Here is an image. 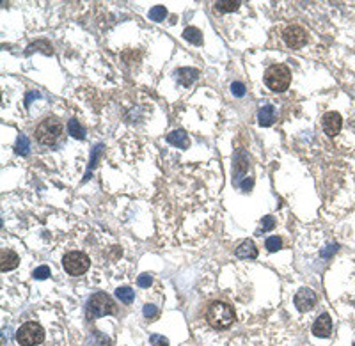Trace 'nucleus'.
<instances>
[{"label": "nucleus", "mask_w": 355, "mask_h": 346, "mask_svg": "<svg viewBox=\"0 0 355 346\" xmlns=\"http://www.w3.org/2000/svg\"><path fill=\"white\" fill-rule=\"evenodd\" d=\"M231 92L234 96H244L245 94V86L242 82H233L231 84Z\"/></svg>", "instance_id": "nucleus-28"}, {"label": "nucleus", "mask_w": 355, "mask_h": 346, "mask_svg": "<svg viewBox=\"0 0 355 346\" xmlns=\"http://www.w3.org/2000/svg\"><path fill=\"white\" fill-rule=\"evenodd\" d=\"M64 132L63 123L57 117H46L37 125L36 128V140L41 146H53L57 144V140L61 138Z\"/></svg>", "instance_id": "nucleus-2"}, {"label": "nucleus", "mask_w": 355, "mask_h": 346, "mask_svg": "<svg viewBox=\"0 0 355 346\" xmlns=\"http://www.w3.org/2000/svg\"><path fill=\"white\" fill-rule=\"evenodd\" d=\"M102 151H103V146H102V144H98V146H96V148H94V153H92V155H91V164H89L87 174H86V178H84V179H86V181H87L89 178H91V171H92V169H94V165H96V161H98V156L102 155Z\"/></svg>", "instance_id": "nucleus-22"}, {"label": "nucleus", "mask_w": 355, "mask_h": 346, "mask_svg": "<svg viewBox=\"0 0 355 346\" xmlns=\"http://www.w3.org/2000/svg\"><path fill=\"white\" fill-rule=\"evenodd\" d=\"M165 16H167V9H165L164 6H155L149 11V18H151L153 22H162Z\"/></svg>", "instance_id": "nucleus-21"}, {"label": "nucleus", "mask_w": 355, "mask_h": 346, "mask_svg": "<svg viewBox=\"0 0 355 346\" xmlns=\"http://www.w3.org/2000/svg\"><path fill=\"white\" fill-rule=\"evenodd\" d=\"M63 267L69 275L78 277V275L86 274V272L89 270V267H91V259H89L87 254H84L80 251H71L64 256Z\"/></svg>", "instance_id": "nucleus-6"}, {"label": "nucleus", "mask_w": 355, "mask_h": 346, "mask_svg": "<svg viewBox=\"0 0 355 346\" xmlns=\"http://www.w3.org/2000/svg\"><path fill=\"white\" fill-rule=\"evenodd\" d=\"M16 153L22 156L29 155V138L25 135H20L18 137V142H16Z\"/></svg>", "instance_id": "nucleus-23"}, {"label": "nucleus", "mask_w": 355, "mask_h": 346, "mask_svg": "<svg viewBox=\"0 0 355 346\" xmlns=\"http://www.w3.org/2000/svg\"><path fill=\"white\" fill-rule=\"evenodd\" d=\"M283 39H284V43H286L288 48L299 50L307 43V32L300 25H291L284 30Z\"/></svg>", "instance_id": "nucleus-7"}, {"label": "nucleus", "mask_w": 355, "mask_h": 346, "mask_svg": "<svg viewBox=\"0 0 355 346\" xmlns=\"http://www.w3.org/2000/svg\"><path fill=\"white\" fill-rule=\"evenodd\" d=\"M215 7H217V11H221V13H233V11H236L238 7H240V2H238V0H222V2L215 4Z\"/></svg>", "instance_id": "nucleus-18"}, {"label": "nucleus", "mask_w": 355, "mask_h": 346, "mask_svg": "<svg viewBox=\"0 0 355 346\" xmlns=\"http://www.w3.org/2000/svg\"><path fill=\"white\" fill-rule=\"evenodd\" d=\"M144 316L148 318V320H156V318L160 316V311H158V307L153 306V303H146V306H144Z\"/></svg>", "instance_id": "nucleus-24"}, {"label": "nucleus", "mask_w": 355, "mask_h": 346, "mask_svg": "<svg viewBox=\"0 0 355 346\" xmlns=\"http://www.w3.org/2000/svg\"><path fill=\"white\" fill-rule=\"evenodd\" d=\"M167 142L172 146H177V148H188V144H190V140H188V135L183 132V130H174V132H171L167 135Z\"/></svg>", "instance_id": "nucleus-14"}, {"label": "nucleus", "mask_w": 355, "mask_h": 346, "mask_svg": "<svg viewBox=\"0 0 355 346\" xmlns=\"http://www.w3.org/2000/svg\"><path fill=\"white\" fill-rule=\"evenodd\" d=\"M206 321L213 327L215 330H222L233 325L234 311L229 303L226 302H211L206 309Z\"/></svg>", "instance_id": "nucleus-1"}, {"label": "nucleus", "mask_w": 355, "mask_h": 346, "mask_svg": "<svg viewBox=\"0 0 355 346\" xmlns=\"http://www.w3.org/2000/svg\"><path fill=\"white\" fill-rule=\"evenodd\" d=\"M43 339H45V330L36 321L23 323L16 332V341L20 346H36L43 343Z\"/></svg>", "instance_id": "nucleus-5"}, {"label": "nucleus", "mask_w": 355, "mask_h": 346, "mask_svg": "<svg viewBox=\"0 0 355 346\" xmlns=\"http://www.w3.org/2000/svg\"><path fill=\"white\" fill-rule=\"evenodd\" d=\"M115 295L123 303H132L135 298L133 290H130V288H119V290H115Z\"/></svg>", "instance_id": "nucleus-19"}, {"label": "nucleus", "mask_w": 355, "mask_h": 346, "mask_svg": "<svg viewBox=\"0 0 355 346\" xmlns=\"http://www.w3.org/2000/svg\"><path fill=\"white\" fill-rule=\"evenodd\" d=\"M198 76H199V71H198V69H192V68H180L176 71L177 82H180L181 86H185V87L192 86V84L198 80Z\"/></svg>", "instance_id": "nucleus-13"}, {"label": "nucleus", "mask_w": 355, "mask_h": 346, "mask_svg": "<svg viewBox=\"0 0 355 346\" xmlns=\"http://www.w3.org/2000/svg\"><path fill=\"white\" fill-rule=\"evenodd\" d=\"M151 282H153V279H151V275H149V274H142L137 279V284L141 288H149V286H151Z\"/></svg>", "instance_id": "nucleus-29"}, {"label": "nucleus", "mask_w": 355, "mask_h": 346, "mask_svg": "<svg viewBox=\"0 0 355 346\" xmlns=\"http://www.w3.org/2000/svg\"><path fill=\"white\" fill-rule=\"evenodd\" d=\"M149 341H151L153 346H169V341L165 339L164 336H158V334H153V336L149 337Z\"/></svg>", "instance_id": "nucleus-27"}, {"label": "nucleus", "mask_w": 355, "mask_h": 346, "mask_svg": "<svg viewBox=\"0 0 355 346\" xmlns=\"http://www.w3.org/2000/svg\"><path fill=\"white\" fill-rule=\"evenodd\" d=\"M316 302H318V298H316V293L312 290H309V288H302V290L297 291L295 295V306L299 311H302V313H307V311H311L312 307L316 306Z\"/></svg>", "instance_id": "nucleus-8"}, {"label": "nucleus", "mask_w": 355, "mask_h": 346, "mask_svg": "<svg viewBox=\"0 0 355 346\" xmlns=\"http://www.w3.org/2000/svg\"><path fill=\"white\" fill-rule=\"evenodd\" d=\"M183 37L187 41H190L192 45H203V34H201V30L195 29V27H187V29L183 30Z\"/></svg>", "instance_id": "nucleus-17"}, {"label": "nucleus", "mask_w": 355, "mask_h": 346, "mask_svg": "<svg viewBox=\"0 0 355 346\" xmlns=\"http://www.w3.org/2000/svg\"><path fill=\"white\" fill-rule=\"evenodd\" d=\"M343 126V119L338 112H327L322 119V128L323 132L329 137H336L339 132H341Z\"/></svg>", "instance_id": "nucleus-9"}, {"label": "nucleus", "mask_w": 355, "mask_h": 346, "mask_svg": "<svg viewBox=\"0 0 355 346\" xmlns=\"http://www.w3.org/2000/svg\"><path fill=\"white\" fill-rule=\"evenodd\" d=\"M34 279H40V280H43L46 279V277H50V268L46 267V264H43V267H37L36 270H34Z\"/></svg>", "instance_id": "nucleus-25"}, {"label": "nucleus", "mask_w": 355, "mask_h": 346, "mask_svg": "<svg viewBox=\"0 0 355 346\" xmlns=\"http://www.w3.org/2000/svg\"><path fill=\"white\" fill-rule=\"evenodd\" d=\"M114 313H115V303L107 293H96L89 298L87 316L91 320H98V318H103L105 314H114Z\"/></svg>", "instance_id": "nucleus-4"}, {"label": "nucleus", "mask_w": 355, "mask_h": 346, "mask_svg": "<svg viewBox=\"0 0 355 346\" xmlns=\"http://www.w3.org/2000/svg\"><path fill=\"white\" fill-rule=\"evenodd\" d=\"M250 187H252V179H247V181L242 183V188H244V190H247V192H249Z\"/></svg>", "instance_id": "nucleus-30"}, {"label": "nucleus", "mask_w": 355, "mask_h": 346, "mask_svg": "<svg viewBox=\"0 0 355 346\" xmlns=\"http://www.w3.org/2000/svg\"><path fill=\"white\" fill-rule=\"evenodd\" d=\"M273 228H275V218L270 217V215H268V217H265V218H263V229H261L258 234L265 233V231H272Z\"/></svg>", "instance_id": "nucleus-26"}, {"label": "nucleus", "mask_w": 355, "mask_h": 346, "mask_svg": "<svg viewBox=\"0 0 355 346\" xmlns=\"http://www.w3.org/2000/svg\"><path fill=\"white\" fill-rule=\"evenodd\" d=\"M332 332V318L327 313H323L322 316L316 318V321L312 323V334L316 337H329Z\"/></svg>", "instance_id": "nucleus-10"}, {"label": "nucleus", "mask_w": 355, "mask_h": 346, "mask_svg": "<svg viewBox=\"0 0 355 346\" xmlns=\"http://www.w3.org/2000/svg\"><path fill=\"white\" fill-rule=\"evenodd\" d=\"M68 133L71 135L73 138H86V130H84V126L78 123V119H69L68 121Z\"/></svg>", "instance_id": "nucleus-16"}, {"label": "nucleus", "mask_w": 355, "mask_h": 346, "mask_svg": "<svg viewBox=\"0 0 355 346\" xmlns=\"http://www.w3.org/2000/svg\"><path fill=\"white\" fill-rule=\"evenodd\" d=\"M18 263H20V257H18L16 252L11 251V249H2V254H0V268H2V272L14 270L18 267Z\"/></svg>", "instance_id": "nucleus-11"}, {"label": "nucleus", "mask_w": 355, "mask_h": 346, "mask_svg": "<svg viewBox=\"0 0 355 346\" xmlns=\"http://www.w3.org/2000/svg\"><path fill=\"white\" fill-rule=\"evenodd\" d=\"M291 82V71L284 64H272L265 71V84L270 91L273 92H284Z\"/></svg>", "instance_id": "nucleus-3"}, {"label": "nucleus", "mask_w": 355, "mask_h": 346, "mask_svg": "<svg viewBox=\"0 0 355 346\" xmlns=\"http://www.w3.org/2000/svg\"><path fill=\"white\" fill-rule=\"evenodd\" d=\"M265 247H266V251H270V252H277L283 247V240H281L279 236H270V238H266Z\"/></svg>", "instance_id": "nucleus-20"}, {"label": "nucleus", "mask_w": 355, "mask_h": 346, "mask_svg": "<svg viewBox=\"0 0 355 346\" xmlns=\"http://www.w3.org/2000/svg\"><path fill=\"white\" fill-rule=\"evenodd\" d=\"M234 254H236L240 259H256V257H258V249H256V245H254L252 240H244L236 247Z\"/></svg>", "instance_id": "nucleus-12"}, {"label": "nucleus", "mask_w": 355, "mask_h": 346, "mask_svg": "<svg viewBox=\"0 0 355 346\" xmlns=\"http://www.w3.org/2000/svg\"><path fill=\"white\" fill-rule=\"evenodd\" d=\"M258 119H260L261 126H270L275 119V109L273 105H263L258 112Z\"/></svg>", "instance_id": "nucleus-15"}]
</instances>
